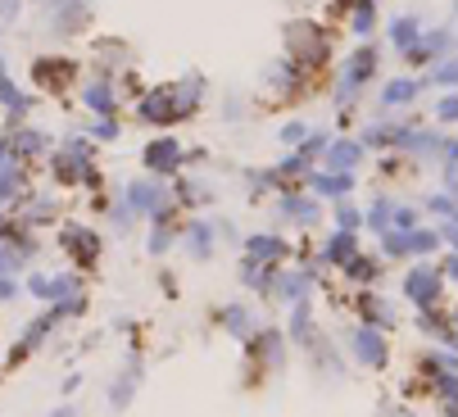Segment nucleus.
<instances>
[{
	"label": "nucleus",
	"instance_id": "nucleus-1",
	"mask_svg": "<svg viewBox=\"0 0 458 417\" xmlns=\"http://www.w3.org/2000/svg\"><path fill=\"white\" fill-rule=\"evenodd\" d=\"M350 354H354V363H363V368H386L390 350H386L381 327H359V331H350Z\"/></svg>",
	"mask_w": 458,
	"mask_h": 417
},
{
	"label": "nucleus",
	"instance_id": "nucleus-2",
	"mask_svg": "<svg viewBox=\"0 0 458 417\" xmlns=\"http://www.w3.org/2000/svg\"><path fill=\"white\" fill-rule=\"evenodd\" d=\"M55 177H64V182L91 177V150H87V141H69V150L55 159Z\"/></svg>",
	"mask_w": 458,
	"mask_h": 417
},
{
	"label": "nucleus",
	"instance_id": "nucleus-3",
	"mask_svg": "<svg viewBox=\"0 0 458 417\" xmlns=\"http://www.w3.org/2000/svg\"><path fill=\"white\" fill-rule=\"evenodd\" d=\"M404 291H409V300H418V304H436V295H440V277H436L431 268H413V272H409V282H404Z\"/></svg>",
	"mask_w": 458,
	"mask_h": 417
},
{
	"label": "nucleus",
	"instance_id": "nucleus-4",
	"mask_svg": "<svg viewBox=\"0 0 458 417\" xmlns=\"http://www.w3.org/2000/svg\"><path fill=\"white\" fill-rule=\"evenodd\" d=\"M146 164H150L155 173H173V168L182 164V150H177V141H155V146L146 150Z\"/></svg>",
	"mask_w": 458,
	"mask_h": 417
},
{
	"label": "nucleus",
	"instance_id": "nucleus-5",
	"mask_svg": "<svg viewBox=\"0 0 458 417\" xmlns=\"http://www.w3.org/2000/svg\"><path fill=\"white\" fill-rule=\"evenodd\" d=\"M250 350H254L259 363H282V336H277V331H259Z\"/></svg>",
	"mask_w": 458,
	"mask_h": 417
},
{
	"label": "nucleus",
	"instance_id": "nucleus-6",
	"mask_svg": "<svg viewBox=\"0 0 458 417\" xmlns=\"http://www.w3.org/2000/svg\"><path fill=\"white\" fill-rule=\"evenodd\" d=\"M137 386H141V368H127V372L114 381V390H109V404H114V408H127V399L137 395Z\"/></svg>",
	"mask_w": 458,
	"mask_h": 417
},
{
	"label": "nucleus",
	"instance_id": "nucleus-7",
	"mask_svg": "<svg viewBox=\"0 0 458 417\" xmlns=\"http://www.w3.org/2000/svg\"><path fill=\"white\" fill-rule=\"evenodd\" d=\"M372 64H377V55L363 46L359 55H354V64H350V78H345V91H354L359 82H368V73H372Z\"/></svg>",
	"mask_w": 458,
	"mask_h": 417
},
{
	"label": "nucleus",
	"instance_id": "nucleus-8",
	"mask_svg": "<svg viewBox=\"0 0 458 417\" xmlns=\"http://www.w3.org/2000/svg\"><path fill=\"white\" fill-rule=\"evenodd\" d=\"M64 245L78 250V259H91V254H96V236L82 232V227H64Z\"/></svg>",
	"mask_w": 458,
	"mask_h": 417
},
{
	"label": "nucleus",
	"instance_id": "nucleus-9",
	"mask_svg": "<svg viewBox=\"0 0 458 417\" xmlns=\"http://www.w3.org/2000/svg\"><path fill=\"white\" fill-rule=\"evenodd\" d=\"M245 250H250V259H254V263H268V259H277V254H282V241H273V236H250V245H245Z\"/></svg>",
	"mask_w": 458,
	"mask_h": 417
},
{
	"label": "nucleus",
	"instance_id": "nucleus-10",
	"mask_svg": "<svg viewBox=\"0 0 458 417\" xmlns=\"http://www.w3.org/2000/svg\"><path fill=\"white\" fill-rule=\"evenodd\" d=\"M282 214H291L295 223H313V218H318V204H313V200H295V195H286V200H282Z\"/></svg>",
	"mask_w": 458,
	"mask_h": 417
},
{
	"label": "nucleus",
	"instance_id": "nucleus-11",
	"mask_svg": "<svg viewBox=\"0 0 458 417\" xmlns=\"http://www.w3.org/2000/svg\"><path fill=\"white\" fill-rule=\"evenodd\" d=\"M313 182V191H322V195H345L350 191V177L345 173H322V177H309Z\"/></svg>",
	"mask_w": 458,
	"mask_h": 417
},
{
	"label": "nucleus",
	"instance_id": "nucleus-12",
	"mask_svg": "<svg viewBox=\"0 0 458 417\" xmlns=\"http://www.w3.org/2000/svg\"><path fill=\"white\" fill-rule=\"evenodd\" d=\"M354 254H359V250H354V236H350V232H341L332 245H327V259H332V263H350Z\"/></svg>",
	"mask_w": 458,
	"mask_h": 417
},
{
	"label": "nucleus",
	"instance_id": "nucleus-13",
	"mask_svg": "<svg viewBox=\"0 0 458 417\" xmlns=\"http://www.w3.org/2000/svg\"><path fill=\"white\" fill-rule=\"evenodd\" d=\"M127 200H132L137 208H155V204H159V186H155V182H141V186L127 191Z\"/></svg>",
	"mask_w": 458,
	"mask_h": 417
},
{
	"label": "nucleus",
	"instance_id": "nucleus-14",
	"mask_svg": "<svg viewBox=\"0 0 458 417\" xmlns=\"http://www.w3.org/2000/svg\"><path fill=\"white\" fill-rule=\"evenodd\" d=\"M390 37H395V46L413 50V41H418V23H413V19H395V28H390Z\"/></svg>",
	"mask_w": 458,
	"mask_h": 417
},
{
	"label": "nucleus",
	"instance_id": "nucleus-15",
	"mask_svg": "<svg viewBox=\"0 0 458 417\" xmlns=\"http://www.w3.org/2000/svg\"><path fill=\"white\" fill-rule=\"evenodd\" d=\"M223 322H227V331H232V336H250V331H254V327H250V313H245V309H236V304L223 313Z\"/></svg>",
	"mask_w": 458,
	"mask_h": 417
},
{
	"label": "nucleus",
	"instance_id": "nucleus-16",
	"mask_svg": "<svg viewBox=\"0 0 458 417\" xmlns=\"http://www.w3.org/2000/svg\"><path fill=\"white\" fill-rule=\"evenodd\" d=\"M87 105H91L96 114H109V105H114V96H109V82H96V87L87 91Z\"/></svg>",
	"mask_w": 458,
	"mask_h": 417
},
{
	"label": "nucleus",
	"instance_id": "nucleus-17",
	"mask_svg": "<svg viewBox=\"0 0 458 417\" xmlns=\"http://www.w3.org/2000/svg\"><path fill=\"white\" fill-rule=\"evenodd\" d=\"M413 91H418L413 82H390L386 87V105H404V100H413Z\"/></svg>",
	"mask_w": 458,
	"mask_h": 417
},
{
	"label": "nucleus",
	"instance_id": "nucleus-18",
	"mask_svg": "<svg viewBox=\"0 0 458 417\" xmlns=\"http://www.w3.org/2000/svg\"><path fill=\"white\" fill-rule=\"evenodd\" d=\"M359 155H363V150L345 141V146H336V150H332V164H336V168H354V164H359Z\"/></svg>",
	"mask_w": 458,
	"mask_h": 417
},
{
	"label": "nucleus",
	"instance_id": "nucleus-19",
	"mask_svg": "<svg viewBox=\"0 0 458 417\" xmlns=\"http://www.w3.org/2000/svg\"><path fill=\"white\" fill-rule=\"evenodd\" d=\"M0 100H5L10 109H23V96H19V91H14V82L5 78V68H0Z\"/></svg>",
	"mask_w": 458,
	"mask_h": 417
},
{
	"label": "nucleus",
	"instance_id": "nucleus-20",
	"mask_svg": "<svg viewBox=\"0 0 458 417\" xmlns=\"http://www.w3.org/2000/svg\"><path fill=\"white\" fill-rule=\"evenodd\" d=\"M291 331H295V340H309V309H304V300L295 304V327Z\"/></svg>",
	"mask_w": 458,
	"mask_h": 417
},
{
	"label": "nucleus",
	"instance_id": "nucleus-21",
	"mask_svg": "<svg viewBox=\"0 0 458 417\" xmlns=\"http://www.w3.org/2000/svg\"><path fill=\"white\" fill-rule=\"evenodd\" d=\"M336 218H341V232H354V227H359V208H354V204H341Z\"/></svg>",
	"mask_w": 458,
	"mask_h": 417
},
{
	"label": "nucleus",
	"instance_id": "nucleus-22",
	"mask_svg": "<svg viewBox=\"0 0 458 417\" xmlns=\"http://www.w3.org/2000/svg\"><path fill=\"white\" fill-rule=\"evenodd\" d=\"M390 214H395V208H390L386 200H377V208H372V218H368V223H372V227H386V218H390Z\"/></svg>",
	"mask_w": 458,
	"mask_h": 417
},
{
	"label": "nucleus",
	"instance_id": "nucleus-23",
	"mask_svg": "<svg viewBox=\"0 0 458 417\" xmlns=\"http://www.w3.org/2000/svg\"><path fill=\"white\" fill-rule=\"evenodd\" d=\"M436 114H440V118H445V123H454V118H458V96H445V100H440V109H436Z\"/></svg>",
	"mask_w": 458,
	"mask_h": 417
},
{
	"label": "nucleus",
	"instance_id": "nucleus-24",
	"mask_svg": "<svg viewBox=\"0 0 458 417\" xmlns=\"http://www.w3.org/2000/svg\"><path fill=\"white\" fill-rule=\"evenodd\" d=\"M372 28V5H359V14H354V32H368Z\"/></svg>",
	"mask_w": 458,
	"mask_h": 417
},
{
	"label": "nucleus",
	"instance_id": "nucleus-25",
	"mask_svg": "<svg viewBox=\"0 0 458 417\" xmlns=\"http://www.w3.org/2000/svg\"><path fill=\"white\" fill-rule=\"evenodd\" d=\"M191 245L195 250H209V227H191Z\"/></svg>",
	"mask_w": 458,
	"mask_h": 417
},
{
	"label": "nucleus",
	"instance_id": "nucleus-26",
	"mask_svg": "<svg viewBox=\"0 0 458 417\" xmlns=\"http://www.w3.org/2000/svg\"><path fill=\"white\" fill-rule=\"evenodd\" d=\"M436 78H440V82H458V64H440Z\"/></svg>",
	"mask_w": 458,
	"mask_h": 417
},
{
	"label": "nucleus",
	"instance_id": "nucleus-27",
	"mask_svg": "<svg viewBox=\"0 0 458 417\" xmlns=\"http://www.w3.org/2000/svg\"><path fill=\"white\" fill-rule=\"evenodd\" d=\"M5 195H14V177H10V173H0V200H5Z\"/></svg>",
	"mask_w": 458,
	"mask_h": 417
},
{
	"label": "nucleus",
	"instance_id": "nucleus-28",
	"mask_svg": "<svg viewBox=\"0 0 458 417\" xmlns=\"http://www.w3.org/2000/svg\"><path fill=\"white\" fill-rule=\"evenodd\" d=\"M50 417H78V408H73V404H59V408H55Z\"/></svg>",
	"mask_w": 458,
	"mask_h": 417
},
{
	"label": "nucleus",
	"instance_id": "nucleus-29",
	"mask_svg": "<svg viewBox=\"0 0 458 417\" xmlns=\"http://www.w3.org/2000/svg\"><path fill=\"white\" fill-rule=\"evenodd\" d=\"M14 295V282H10V277H0V300H10Z\"/></svg>",
	"mask_w": 458,
	"mask_h": 417
},
{
	"label": "nucleus",
	"instance_id": "nucleus-30",
	"mask_svg": "<svg viewBox=\"0 0 458 417\" xmlns=\"http://www.w3.org/2000/svg\"><path fill=\"white\" fill-rule=\"evenodd\" d=\"M449 277H458V259H449Z\"/></svg>",
	"mask_w": 458,
	"mask_h": 417
},
{
	"label": "nucleus",
	"instance_id": "nucleus-31",
	"mask_svg": "<svg viewBox=\"0 0 458 417\" xmlns=\"http://www.w3.org/2000/svg\"><path fill=\"white\" fill-rule=\"evenodd\" d=\"M454 331H458V313H454Z\"/></svg>",
	"mask_w": 458,
	"mask_h": 417
}]
</instances>
